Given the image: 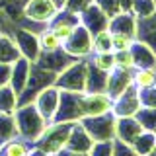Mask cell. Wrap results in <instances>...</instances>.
Here are the masks:
<instances>
[{"label": "cell", "instance_id": "4dcf8cb0", "mask_svg": "<svg viewBox=\"0 0 156 156\" xmlns=\"http://www.w3.org/2000/svg\"><path fill=\"white\" fill-rule=\"evenodd\" d=\"M92 47H94V51H92V53H107V51H113L109 29H104V31L96 33V35H94V43H92Z\"/></svg>", "mask_w": 156, "mask_h": 156}, {"label": "cell", "instance_id": "7a4b0ae2", "mask_svg": "<svg viewBox=\"0 0 156 156\" xmlns=\"http://www.w3.org/2000/svg\"><path fill=\"white\" fill-rule=\"evenodd\" d=\"M72 127H74V123H70V121H62V123H55L53 121V123H49L45 127V131L33 143V146L41 148L49 156H55L58 150H62L66 146V140H68V135H70Z\"/></svg>", "mask_w": 156, "mask_h": 156}, {"label": "cell", "instance_id": "6da1fadb", "mask_svg": "<svg viewBox=\"0 0 156 156\" xmlns=\"http://www.w3.org/2000/svg\"><path fill=\"white\" fill-rule=\"evenodd\" d=\"M14 119H16L18 127V135L27 143H35L41 136V133L45 131V127L49 125V121L37 111V107L33 104H23L18 105L14 111Z\"/></svg>", "mask_w": 156, "mask_h": 156}, {"label": "cell", "instance_id": "d4e9b609", "mask_svg": "<svg viewBox=\"0 0 156 156\" xmlns=\"http://www.w3.org/2000/svg\"><path fill=\"white\" fill-rule=\"evenodd\" d=\"M133 84L139 90L156 86V68H135L133 70Z\"/></svg>", "mask_w": 156, "mask_h": 156}, {"label": "cell", "instance_id": "f546056e", "mask_svg": "<svg viewBox=\"0 0 156 156\" xmlns=\"http://www.w3.org/2000/svg\"><path fill=\"white\" fill-rule=\"evenodd\" d=\"M131 12L136 20H146L156 14V0H135Z\"/></svg>", "mask_w": 156, "mask_h": 156}, {"label": "cell", "instance_id": "3957f363", "mask_svg": "<svg viewBox=\"0 0 156 156\" xmlns=\"http://www.w3.org/2000/svg\"><path fill=\"white\" fill-rule=\"evenodd\" d=\"M88 82V58H78L70 62L55 78V86L62 92H86Z\"/></svg>", "mask_w": 156, "mask_h": 156}, {"label": "cell", "instance_id": "9c48e42d", "mask_svg": "<svg viewBox=\"0 0 156 156\" xmlns=\"http://www.w3.org/2000/svg\"><path fill=\"white\" fill-rule=\"evenodd\" d=\"M140 109V100H139V88L131 84L121 96L113 100V111L115 117H135V113Z\"/></svg>", "mask_w": 156, "mask_h": 156}, {"label": "cell", "instance_id": "7bdbcfd3", "mask_svg": "<svg viewBox=\"0 0 156 156\" xmlns=\"http://www.w3.org/2000/svg\"><path fill=\"white\" fill-rule=\"evenodd\" d=\"M148 156H156V148H154V150H152V152H150Z\"/></svg>", "mask_w": 156, "mask_h": 156}, {"label": "cell", "instance_id": "ee69618b", "mask_svg": "<svg viewBox=\"0 0 156 156\" xmlns=\"http://www.w3.org/2000/svg\"><path fill=\"white\" fill-rule=\"evenodd\" d=\"M27 156H29V154H27Z\"/></svg>", "mask_w": 156, "mask_h": 156}, {"label": "cell", "instance_id": "d6986e66", "mask_svg": "<svg viewBox=\"0 0 156 156\" xmlns=\"http://www.w3.org/2000/svg\"><path fill=\"white\" fill-rule=\"evenodd\" d=\"M131 53L135 58V68H156V51L144 41L135 39Z\"/></svg>", "mask_w": 156, "mask_h": 156}, {"label": "cell", "instance_id": "603a6c76", "mask_svg": "<svg viewBox=\"0 0 156 156\" xmlns=\"http://www.w3.org/2000/svg\"><path fill=\"white\" fill-rule=\"evenodd\" d=\"M16 136H20V135H18L14 113H4V111H0V144L16 139Z\"/></svg>", "mask_w": 156, "mask_h": 156}, {"label": "cell", "instance_id": "83f0119b", "mask_svg": "<svg viewBox=\"0 0 156 156\" xmlns=\"http://www.w3.org/2000/svg\"><path fill=\"white\" fill-rule=\"evenodd\" d=\"M18 107V94L12 90V86H2L0 88V111L4 113H14Z\"/></svg>", "mask_w": 156, "mask_h": 156}, {"label": "cell", "instance_id": "8d00e7d4", "mask_svg": "<svg viewBox=\"0 0 156 156\" xmlns=\"http://www.w3.org/2000/svg\"><path fill=\"white\" fill-rule=\"evenodd\" d=\"M90 4H94V0H66L62 8H66V10H70V12H74V14L80 16Z\"/></svg>", "mask_w": 156, "mask_h": 156}, {"label": "cell", "instance_id": "d6a6232c", "mask_svg": "<svg viewBox=\"0 0 156 156\" xmlns=\"http://www.w3.org/2000/svg\"><path fill=\"white\" fill-rule=\"evenodd\" d=\"M135 39L136 37L127 35V33H111V45H113V51H127V49H131L133 43H135Z\"/></svg>", "mask_w": 156, "mask_h": 156}, {"label": "cell", "instance_id": "8fae6325", "mask_svg": "<svg viewBox=\"0 0 156 156\" xmlns=\"http://www.w3.org/2000/svg\"><path fill=\"white\" fill-rule=\"evenodd\" d=\"M12 37H14V41H16V47H18L20 55H22L23 58H27L29 62H35L39 53H41L37 33L29 31V29H26V27H18Z\"/></svg>", "mask_w": 156, "mask_h": 156}, {"label": "cell", "instance_id": "ffe728a7", "mask_svg": "<svg viewBox=\"0 0 156 156\" xmlns=\"http://www.w3.org/2000/svg\"><path fill=\"white\" fill-rule=\"evenodd\" d=\"M31 146H33L31 143L23 140L22 136H16L8 143L0 144V156H27Z\"/></svg>", "mask_w": 156, "mask_h": 156}, {"label": "cell", "instance_id": "60d3db41", "mask_svg": "<svg viewBox=\"0 0 156 156\" xmlns=\"http://www.w3.org/2000/svg\"><path fill=\"white\" fill-rule=\"evenodd\" d=\"M133 2H135V0H119L121 12H131V8H133Z\"/></svg>", "mask_w": 156, "mask_h": 156}, {"label": "cell", "instance_id": "e0dca14e", "mask_svg": "<svg viewBox=\"0 0 156 156\" xmlns=\"http://www.w3.org/2000/svg\"><path fill=\"white\" fill-rule=\"evenodd\" d=\"M31 65L33 62H29L27 58L20 57L18 61L12 62V76H10V86H12V90L16 92L20 96L23 92V88L27 84V78H29V72H31Z\"/></svg>", "mask_w": 156, "mask_h": 156}, {"label": "cell", "instance_id": "484cf974", "mask_svg": "<svg viewBox=\"0 0 156 156\" xmlns=\"http://www.w3.org/2000/svg\"><path fill=\"white\" fill-rule=\"evenodd\" d=\"M88 61H90V65H94L96 68H100V70H104V72L109 74V72L115 68V53L113 51H107V53H92V55L88 57Z\"/></svg>", "mask_w": 156, "mask_h": 156}, {"label": "cell", "instance_id": "836d02e7", "mask_svg": "<svg viewBox=\"0 0 156 156\" xmlns=\"http://www.w3.org/2000/svg\"><path fill=\"white\" fill-rule=\"evenodd\" d=\"M88 156H113V140H100L94 143Z\"/></svg>", "mask_w": 156, "mask_h": 156}, {"label": "cell", "instance_id": "7c38bea8", "mask_svg": "<svg viewBox=\"0 0 156 156\" xmlns=\"http://www.w3.org/2000/svg\"><path fill=\"white\" fill-rule=\"evenodd\" d=\"M80 23L92 33V35H96V33L107 29V26H109V16L94 2L80 14Z\"/></svg>", "mask_w": 156, "mask_h": 156}, {"label": "cell", "instance_id": "e575fe53", "mask_svg": "<svg viewBox=\"0 0 156 156\" xmlns=\"http://www.w3.org/2000/svg\"><path fill=\"white\" fill-rule=\"evenodd\" d=\"M139 100H140V107H156V86L139 90Z\"/></svg>", "mask_w": 156, "mask_h": 156}, {"label": "cell", "instance_id": "5bb4252c", "mask_svg": "<svg viewBox=\"0 0 156 156\" xmlns=\"http://www.w3.org/2000/svg\"><path fill=\"white\" fill-rule=\"evenodd\" d=\"M143 127L136 121V117H117L115 123V139L125 144H133L135 139L143 133Z\"/></svg>", "mask_w": 156, "mask_h": 156}, {"label": "cell", "instance_id": "cb8c5ba5", "mask_svg": "<svg viewBox=\"0 0 156 156\" xmlns=\"http://www.w3.org/2000/svg\"><path fill=\"white\" fill-rule=\"evenodd\" d=\"M20 57L22 55H20V51L16 47L14 37L2 33V35H0V62H14V61H18Z\"/></svg>", "mask_w": 156, "mask_h": 156}, {"label": "cell", "instance_id": "44dd1931", "mask_svg": "<svg viewBox=\"0 0 156 156\" xmlns=\"http://www.w3.org/2000/svg\"><path fill=\"white\" fill-rule=\"evenodd\" d=\"M107 86V72L96 68L88 61V82H86V92H105Z\"/></svg>", "mask_w": 156, "mask_h": 156}, {"label": "cell", "instance_id": "f1b7e54d", "mask_svg": "<svg viewBox=\"0 0 156 156\" xmlns=\"http://www.w3.org/2000/svg\"><path fill=\"white\" fill-rule=\"evenodd\" d=\"M135 117L144 131L156 133V107H140L135 113Z\"/></svg>", "mask_w": 156, "mask_h": 156}, {"label": "cell", "instance_id": "9a60e30c", "mask_svg": "<svg viewBox=\"0 0 156 156\" xmlns=\"http://www.w3.org/2000/svg\"><path fill=\"white\" fill-rule=\"evenodd\" d=\"M131 84H133V72L121 70V68H113V70L107 74L105 94H109L111 100H115V98L123 94V92H125Z\"/></svg>", "mask_w": 156, "mask_h": 156}, {"label": "cell", "instance_id": "b9f144b4", "mask_svg": "<svg viewBox=\"0 0 156 156\" xmlns=\"http://www.w3.org/2000/svg\"><path fill=\"white\" fill-rule=\"evenodd\" d=\"M65 2H66V0H55V4H57L58 8H62V6H65Z\"/></svg>", "mask_w": 156, "mask_h": 156}, {"label": "cell", "instance_id": "1f68e13d", "mask_svg": "<svg viewBox=\"0 0 156 156\" xmlns=\"http://www.w3.org/2000/svg\"><path fill=\"white\" fill-rule=\"evenodd\" d=\"M113 53H115V68L129 70V72L135 70V58H133L131 49H127V51H113Z\"/></svg>", "mask_w": 156, "mask_h": 156}, {"label": "cell", "instance_id": "277c9868", "mask_svg": "<svg viewBox=\"0 0 156 156\" xmlns=\"http://www.w3.org/2000/svg\"><path fill=\"white\" fill-rule=\"evenodd\" d=\"M80 123L88 131V135L92 136L94 143H100V140H115V123H117V117L113 115V111L104 113V115L84 117V119H80Z\"/></svg>", "mask_w": 156, "mask_h": 156}, {"label": "cell", "instance_id": "74e56055", "mask_svg": "<svg viewBox=\"0 0 156 156\" xmlns=\"http://www.w3.org/2000/svg\"><path fill=\"white\" fill-rule=\"evenodd\" d=\"M113 156H139L133 150V146L131 144H125L121 143V140H113Z\"/></svg>", "mask_w": 156, "mask_h": 156}, {"label": "cell", "instance_id": "4316f807", "mask_svg": "<svg viewBox=\"0 0 156 156\" xmlns=\"http://www.w3.org/2000/svg\"><path fill=\"white\" fill-rule=\"evenodd\" d=\"M37 39H39V49H41V53H53V51L62 49V41L49 27L43 29V31L37 35Z\"/></svg>", "mask_w": 156, "mask_h": 156}, {"label": "cell", "instance_id": "7402d4cb", "mask_svg": "<svg viewBox=\"0 0 156 156\" xmlns=\"http://www.w3.org/2000/svg\"><path fill=\"white\" fill-rule=\"evenodd\" d=\"M131 146H133V150L139 156H148L156 148V133H152V131H143Z\"/></svg>", "mask_w": 156, "mask_h": 156}, {"label": "cell", "instance_id": "ac0fdd59", "mask_svg": "<svg viewBox=\"0 0 156 156\" xmlns=\"http://www.w3.org/2000/svg\"><path fill=\"white\" fill-rule=\"evenodd\" d=\"M136 26H139V20L135 18L133 12H119L113 18H109V29L111 33H127V35L136 37Z\"/></svg>", "mask_w": 156, "mask_h": 156}, {"label": "cell", "instance_id": "f35d334b", "mask_svg": "<svg viewBox=\"0 0 156 156\" xmlns=\"http://www.w3.org/2000/svg\"><path fill=\"white\" fill-rule=\"evenodd\" d=\"M12 76V62H0V88L10 84Z\"/></svg>", "mask_w": 156, "mask_h": 156}, {"label": "cell", "instance_id": "8992f818", "mask_svg": "<svg viewBox=\"0 0 156 156\" xmlns=\"http://www.w3.org/2000/svg\"><path fill=\"white\" fill-rule=\"evenodd\" d=\"M55 0H26V4L22 6V16L29 20V22H37V23H47L57 16L58 12Z\"/></svg>", "mask_w": 156, "mask_h": 156}, {"label": "cell", "instance_id": "5b68a950", "mask_svg": "<svg viewBox=\"0 0 156 156\" xmlns=\"http://www.w3.org/2000/svg\"><path fill=\"white\" fill-rule=\"evenodd\" d=\"M92 43H94V35L80 23V26L72 31V35L62 43V49H65L72 58H88L92 55V51H94Z\"/></svg>", "mask_w": 156, "mask_h": 156}, {"label": "cell", "instance_id": "d590c367", "mask_svg": "<svg viewBox=\"0 0 156 156\" xmlns=\"http://www.w3.org/2000/svg\"><path fill=\"white\" fill-rule=\"evenodd\" d=\"M94 2H96L101 10H104V12H105L109 18H113L115 14H119V12H121V8H119V0H94Z\"/></svg>", "mask_w": 156, "mask_h": 156}, {"label": "cell", "instance_id": "52a82bcc", "mask_svg": "<svg viewBox=\"0 0 156 156\" xmlns=\"http://www.w3.org/2000/svg\"><path fill=\"white\" fill-rule=\"evenodd\" d=\"M80 26V16L74 12H70V10H66V8H61L57 12V16L49 22V29H51L55 35L61 39L62 43L66 41L68 37L72 35V31Z\"/></svg>", "mask_w": 156, "mask_h": 156}, {"label": "cell", "instance_id": "30bf717a", "mask_svg": "<svg viewBox=\"0 0 156 156\" xmlns=\"http://www.w3.org/2000/svg\"><path fill=\"white\" fill-rule=\"evenodd\" d=\"M58 101H61V90L53 84V86H47L45 90L39 92L31 104L35 105L39 113L51 123L53 117H55V113H57V109H58Z\"/></svg>", "mask_w": 156, "mask_h": 156}, {"label": "cell", "instance_id": "4fadbf2b", "mask_svg": "<svg viewBox=\"0 0 156 156\" xmlns=\"http://www.w3.org/2000/svg\"><path fill=\"white\" fill-rule=\"evenodd\" d=\"M74 61H78V58H72L65 49H58V51H53V53H39L37 61L33 62V65L58 74V72H62L70 62H74Z\"/></svg>", "mask_w": 156, "mask_h": 156}, {"label": "cell", "instance_id": "ba28073f", "mask_svg": "<svg viewBox=\"0 0 156 156\" xmlns=\"http://www.w3.org/2000/svg\"><path fill=\"white\" fill-rule=\"evenodd\" d=\"M111 107H113V100L105 92H84L82 94V111H84V117L109 113Z\"/></svg>", "mask_w": 156, "mask_h": 156}, {"label": "cell", "instance_id": "2e32d148", "mask_svg": "<svg viewBox=\"0 0 156 156\" xmlns=\"http://www.w3.org/2000/svg\"><path fill=\"white\" fill-rule=\"evenodd\" d=\"M92 144H94V140H92V136L88 135V131L82 127L80 121H76L74 127H72L70 135H68V140H66V146L65 148L68 150H74V152H84L88 154L92 148Z\"/></svg>", "mask_w": 156, "mask_h": 156}, {"label": "cell", "instance_id": "ab89813d", "mask_svg": "<svg viewBox=\"0 0 156 156\" xmlns=\"http://www.w3.org/2000/svg\"><path fill=\"white\" fill-rule=\"evenodd\" d=\"M55 156H88V154H84V152H74V150H68V148H62V150H58Z\"/></svg>", "mask_w": 156, "mask_h": 156}]
</instances>
